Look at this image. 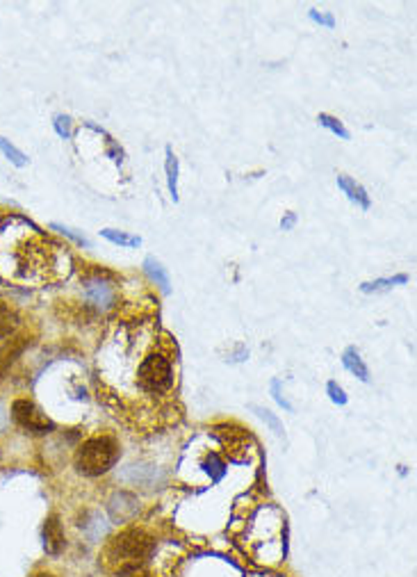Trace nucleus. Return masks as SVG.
Wrapping results in <instances>:
<instances>
[{"mask_svg":"<svg viewBox=\"0 0 417 577\" xmlns=\"http://www.w3.org/2000/svg\"><path fill=\"white\" fill-rule=\"evenodd\" d=\"M85 297L98 308H110L114 303V290L110 283H105V278H89Z\"/></svg>","mask_w":417,"mask_h":577,"instance_id":"obj_6","label":"nucleus"},{"mask_svg":"<svg viewBox=\"0 0 417 577\" xmlns=\"http://www.w3.org/2000/svg\"><path fill=\"white\" fill-rule=\"evenodd\" d=\"M176 342L151 317L114 322L98 354V393L114 416L139 429L176 418Z\"/></svg>","mask_w":417,"mask_h":577,"instance_id":"obj_1","label":"nucleus"},{"mask_svg":"<svg viewBox=\"0 0 417 577\" xmlns=\"http://www.w3.org/2000/svg\"><path fill=\"white\" fill-rule=\"evenodd\" d=\"M272 390H274V397H276V402H278V404H283V406H285V409H292V406H290V404H288V402H285V397H283V395H281V393H278V381H274V384H272Z\"/></svg>","mask_w":417,"mask_h":577,"instance_id":"obj_22","label":"nucleus"},{"mask_svg":"<svg viewBox=\"0 0 417 577\" xmlns=\"http://www.w3.org/2000/svg\"><path fill=\"white\" fill-rule=\"evenodd\" d=\"M30 345V335L28 333H21L12 338V340H7L3 347H0V381L5 379V374L10 372L12 363L21 356V351L26 349Z\"/></svg>","mask_w":417,"mask_h":577,"instance_id":"obj_5","label":"nucleus"},{"mask_svg":"<svg viewBox=\"0 0 417 577\" xmlns=\"http://www.w3.org/2000/svg\"><path fill=\"white\" fill-rule=\"evenodd\" d=\"M144 269H146V274H149L155 283L162 285V287H165V290H167V287H169V276H167L165 267H162L158 260H155V258H146V262H144Z\"/></svg>","mask_w":417,"mask_h":577,"instance_id":"obj_12","label":"nucleus"},{"mask_svg":"<svg viewBox=\"0 0 417 577\" xmlns=\"http://www.w3.org/2000/svg\"><path fill=\"white\" fill-rule=\"evenodd\" d=\"M329 395H331V400H333L335 404H345V402H347V395H345V390H342L340 386L335 384V381H331V384H329Z\"/></svg>","mask_w":417,"mask_h":577,"instance_id":"obj_20","label":"nucleus"},{"mask_svg":"<svg viewBox=\"0 0 417 577\" xmlns=\"http://www.w3.org/2000/svg\"><path fill=\"white\" fill-rule=\"evenodd\" d=\"M119 457V445L112 436H92L80 445L76 455V466L83 475L96 477L103 475L114 466Z\"/></svg>","mask_w":417,"mask_h":577,"instance_id":"obj_3","label":"nucleus"},{"mask_svg":"<svg viewBox=\"0 0 417 577\" xmlns=\"http://www.w3.org/2000/svg\"><path fill=\"white\" fill-rule=\"evenodd\" d=\"M101 235L105 237V240H110V242H114V244H121V246H139V244H142V237L124 233V230L105 228V230H101Z\"/></svg>","mask_w":417,"mask_h":577,"instance_id":"obj_11","label":"nucleus"},{"mask_svg":"<svg viewBox=\"0 0 417 577\" xmlns=\"http://www.w3.org/2000/svg\"><path fill=\"white\" fill-rule=\"evenodd\" d=\"M5 422H7V418H5V413H3V409H0V429L5 427Z\"/></svg>","mask_w":417,"mask_h":577,"instance_id":"obj_24","label":"nucleus"},{"mask_svg":"<svg viewBox=\"0 0 417 577\" xmlns=\"http://www.w3.org/2000/svg\"><path fill=\"white\" fill-rule=\"evenodd\" d=\"M338 185H340L342 192H345L354 203L361 205L363 210L370 208V196H367V192L356 183V180H351L349 176H338Z\"/></svg>","mask_w":417,"mask_h":577,"instance_id":"obj_8","label":"nucleus"},{"mask_svg":"<svg viewBox=\"0 0 417 577\" xmlns=\"http://www.w3.org/2000/svg\"><path fill=\"white\" fill-rule=\"evenodd\" d=\"M51 228H55V230H60V233H64L67 237H71V240H76L78 244H87V240L83 235H78V233H73L71 228H67V226H62V224H51Z\"/></svg>","mask_w":417,"mask_h":577,"instance_id":"obj_21","label":"nucleus"},{"mask_svg":"<svg viewBox=\"0 0 417 577\" xmlns=\"http://www.w3.org/2000/svg\"><path fill=\"white\" fill-rule=\"evenodd\" d=\"M317 121L322 123V126H326L329 130H333L335 135H340L342 139H349V130L342 126V123L338 121V119H333V117H329V114H320V117H317Z\"/></svg>","mask_w":417,"mask_h":577,"instance_id":"obj_16","label":"nucleus"},{"mask_svg":"<svg viewBox=\"0 0 417 577\" xmlns=\"http://www.w3.org/2000/svg\"><path fill=\"white\" fill-rule=\"evenodd\" d=\"M0 151H3V153L7 155V160H10L12 164H16V167H26V164H28L26 155H23V153L19 151V148L12 146V144L7 142V139H3V137H0Z\"/></svg>","mask_w":417,"mask_h":577,"instance_id":"obj_15","label":"nucleus"},{"mask_svg":"<svg viewBox=\"0 0 417 577\" xmlns=\"http://www.w3.org/2000/svg\"><path fill=\"white\" fill-rule=\"evenodd\" d=\"M292 224H294V215H292V212H290V215H288V217H285V219L281 221V226H283V228H292Z\"/></svg>","mask_w":417,"mask_h":577,"instance_id":"obj_23","label":"nucleus"},{"mask_svg":"<svg viewBox=\"0 0 417 577\" xmlns=\"http://www.w3.org/2000/svg\"><path fill=\"white\" fill-rule=\"evenodd\" d=\"M12 418L19 422L23 429H28L32 434H48L53 432V422L46 413H42V409L37 404H32L30 400H16L12 404Z\"/></svg>","mask_w":417,"mask_h":577,"instance_id":"obj_4","label":"nucleus"},{"mask_svg":"<svg viewBox=\"0 0 417 577\" xmlns=\"http://www.w3.org/2000/svg\"><path fill=\"white\" fill-rule=\"evenodd\" d=\"M310 19H313L315 23H320V26H326V28H333L335 26V19H333L331 14H322V12H317V10L310 12Z\"/></svg>","mask_w":417,"mask_h":577,"instance_id":"obj_19","label":"nucleus"},{"mask_svg":"<svg viewBox=\"0 0 417 577\" xmlns=\"http://www.w3.org/2000/svg\"><path fill=\"white\" fill-rule=\"evenodd\" d=\"M408 276L406 274H399L395 278H379V281H372V283H363L361 290L363 292H381V290H388V287L397 285V283H406Z\"/></svg>","mask_w":417,"mask_h":577,"instance_id":"obj_14","label":"nucleus"},{"mask_svg":"<svg viewBox=\"0 0 417 577\" xmlns=\"http://www.w3.org/2000/svg\"><path fill=\"white\" fill-rule=\"evenodd\" d=\"M251 409L256 411V413H258L260 418H263V420H265V422H267L269 427H272V429H274V434H278V436L283 434V425L278 422V418H276L274 413H269L267 409H260V406H251Z\"/></svg>","mask_w":417,"mask_h":577,"instance_id":"obj_17","label":"nucleus"},{"mask_svg":"<svg viewBox=\"0 0 417 577\" xmlns=\"http://www.w3.org/2000/svg\"><path fill=\"white\" fill-rule=\"evenodd\" d=\"M44 548L48 555H57L64 548V532L57 516H51L44 525Z\"/></svg>","mask_w":417,"mask_h":577,"instance_id":"obj_7","label":"nucleus"},{"mask_svg":"<svg viewBox=\"0 0 417 577\" xmlns=\"http://www.w3.org/2000/svg\"><path fill=\"white\" fill-rule=\"evenodd\" d=\"M19 326V315L7 301L0 299V340L14 333V329Z\"/></svg>","mask_w":417,"mask_h":577,"instance_id":"obj_9","label":"nucleus"},{"mask_svg":"<svg viewBox=\"0 0 417 577\" xmlns=\"http://www.w3.org/2000/svg\"><path fill=\"white\" fill-rule=\"evenodd\" d=\"M167 178H169V189H171V196H174V201L178 199V160L176 155L171 153V148H167Z\"/></svg>","mask_w":417,"mask_h":577,"instance_id":"obj_13","label":"nucleus"},{"mask_svg":"<svg viewBox=\"0 0 417 577\" xmlns=\"http://www.w3.org/2000/svg\"><path fill=\"white\" fill-rule=\"evenodd\" d=\"M55 130L60 137H69L71 135V119L69 117H55Z\"/></svg>","mask_w":417,"mask_h":577,"instance_id":"obj_18","label":"nucleus"},{"mask_svg":"<svg viewBox=\"0 0 417 577\" xmlns=\"http://www.w3.org/2000/svg\"><path fill=\"white\" fill-rule=\"evenodd\" d=\"M153 552V539L142 530H126L105 548V564L119 575L135 571L139 564H144Z\"/></svg>","mask_w":417,"mask_h":577,"instance_id":"obj_2","label":"nucleus"},{"mask_svg":"<svg viewBox=\"0 0 417 577\" xmlns=\"http://www.w3.org/2000/svg\"><path fill=\"white\" fill-rule=\"evenodd\" d=\"M32 577H53V575H51V573H35Z\"/></svg>","mask_w":417,"mask_h":577,"instance_id":"obj_25","label":"nucleus"},{"mask_svg":"<svg viewBox=\"0 0 417 577\" xmlns=\"http://www.w3.org/2000/svg\"><path fill=\"white\" fill-rule=\"evenodd\" d=\"M342 363H345V367L349 370V372H354L358 379H363V381H370V372H367L361 354H358L354 347H349L345 354H342Z\"/></svg>","mask_w":417,"mask_h":577,"instance_id":"obj_10","label":"nucleus"}]
</instances>
